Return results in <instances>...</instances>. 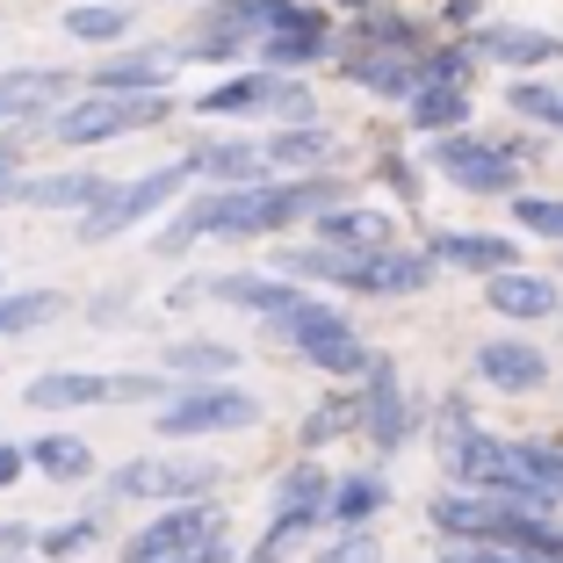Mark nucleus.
<instances>
[{"label":"nucleus","mask_w":563,"mask_h":563,"mask_svg":"<svg viewBox=\"0 0 563 563\" xmlns=\"http://www.w3.org/2000/svg\"><path fill=\"white\" fill-rule=\"evenodd\" d=\"M470 376H477L484 390H506V398H534V390L549 383V354L534 347V340L498 332V340H484V347L470 354Z\"/></svg>","instance_id":"obj_16"},{"label":"nucleus","mask_w":563,"mask_h":563,"mask_svg":"<svg viewBox=\"0 0 563 563\" xmlns=\"http://www.w3.org/2000/svg\"><path fill=\"white\" fill-rule=\"evenodd\" d=\"M22 470H30V463H22V441H0V492H8Z\"/></svg>","instance_id":"obj_43"},{"label":"nucleus","mask_w":563,"mask_h":563,"mask_svg":"<svg viewBox=\"0 0 563 563\" xmlns=\"http://www.w3.org/2000/svg\"><path fill=\"white\" fill-rule=\"evenodd\" d=\"M470 51L477 66H506V73H534L563 58L556 30H534V22H470Z\"/></svg>","instance_id":"obj_15"},{"label":"nucleus","mask_w":563,"mask_h":563,"mask_svg":"<svg viewBox=\"0 0 563 563\" xmlns=\"http://www.w3.org/2000/svg\"><path fill=\"white\" fill-rule=\"evenodd\" d=\"M58 311H66V297H58V289H0V340L51 325Z\"/></svg>","instance_id":"obj_34"},{"label":"nucleus","mask_w":563,"mask_h":563,"mask_svg":"<svg viewBox=\"0 0 563 563\" xmlns=\"http://www.w3.org/2000/svg\"><path fill=\"white\" fill-rule=\"evenodd\" d=\"M261 152H267V174H332V131L318 117L275 123Z\"/></svg>","instance_id":"obj_24"},{"label":"nucleus","mask_w":563,"mask_h":563,"mask_svg":"<svg viewBox=\"0 0 563 563\" xmlns=\"http://www.w3.org/2000/svg\"><path fill=\"white\" fill-rule=\"evenodd\" d=\"M58 30H66L73 44H95V51L123 44V36H131V8H123V0H73Z\"/></svg>","instance_id":"obj_32"},{"label":"nucleus","mask_w":563,"mask_h":563,"mask_svg":"<svg viewBox=\"0 0 563 563\" xmlns=\"http://www.w3.org/2000/svg\"><path fill=\"white\" fill-rule=\"evenodd\" d=\"M22 463L44 470L51 484H87L95 477V448H87L80 433H36V441L22 448Z\"/></svg>","instance_id":"obj_31"},{"label":"nucleus","mask_w":563,"mask_h":563,"mask_svg":"<svg viewBox=\"0 0 563 563\" xmlns=\"http://www.w3.org/2000/svg\"><path fill=\"white\" fill-rule=\"evenodd\" d=\"M159 441H210V433H246L261 427V398L239 390L232 376H210V383H181L159 398Z\"/></svg>","instance_id":"obj_7"},{"label":"nucleus","mask_w":563,"mask_h":563,"mask_svg":"<svg viewBox=\"0 0 563 563\" xmlns=\"http://www.w3.org/2000/svg\"><path fill=\"white\" fill-rule=\"evenodd\" d=\"M514 224H520V232H534V239H556V246H563V196H520V202H514Z\"/></svg>","instance_id":"obj_38"},{"label":"nucleus","mask_w":563,"mask_h":563,"mask_svg":"<svg viewBox=\"0 0 563 563\" xmlns=\"http://www.w3.org/2000/svg\"><path fill=\"white\" fill-rule=\"evenodd\" d=\"M217 297V303H232V311H253L267 325V318L275 311H289V303L303 297V282H289V275H275V267H267V275H217V282H188L181 297Z\"/></svg>","instance_id":"obj_19"},{"label":"nucleus","mask_w":563,"mask_h":563,"mask_svg":"<svg viewBox=\"0 0 563 563\" xmlns=\"http://www.w3.org/2000/svg\"><path fill=\"white\" fill-rule=\"evenodd\" d=\"M332 441H354V390L340 383V390H325V398L303 412V427H297V448L303 455H318V448H332Z\"/></svg>","instance_id":"obj_33"},{"label":"nucleus","mask_w":563,"mask_h":563,"mask_svg":"<svg viewBox=\"0 0 563 563\" xmlns=\"http://www.w3.org/2000/svg\"><path fill=\"white\" fill-rule=\"evenodd\" d=\"M311 239L318 246H340V253H362V246H390V210H368V202H325V210L311 217Z\"/></svg>","instance_id":"obj_22"},{"label":"nucleus","mask_w":563,"mask_h":563,"mask_svg":"<svg viewBox=\"0 0 563 563\" xmlns=\"http://www.w3.org/2000/svg\"><path fill=\"white\" fill-rule=\"evenodd\" d=\"M311 563H383V542L368 528H340V542L311 549Z\"/></svg>","instance_id":"obj_39"},{"label":"nucleus","mask_w":563,"mask_h":563,"mask_svg":"<svg viewBox=\"0 0 563 563\" xmlns=\"http://www.w3.org/2000/svg\"><path fill=\"white\" fill-rule=\"evenodd\" d=\"M419 253H427L433 267H463V275H492V267L520 261V246H514V239H498V232H433Z\"/></svg>","instance_id":"obj_26"},{"label":"nucleus","mask_w":563,"mask_h":563,"mask_svg":"<svg viewBox=\"0 0 563 563\" xmlns=\"http://www.w3.org/2000/svg\"><path fill=\"white\" fill-rule=\"evenodd\" d=\"M0 563H22V556H0Z\"/></svg>","instance_id":"obj_47"},{"label":"nucleus","mask_w":563,"mask_h":563,"mask_svg":"<svg viewBox=\"0 0 563 563\" xmlns=\"http://www.w3.org/2000/svg\"><path fill=\"white\" fill-rule=\"evenodd\" d=\"M340 8H368V0H340Z\"/></svg>","instance_id":"obj_46"},{"label":"nucleus","mask_w":563,"mask_h":563,"mask_svg":"<svg viewBox=\"0 0 563 563\" xmlns=\"http://www.w3.org/2000/svg\"><path fill=\"white\" fill-rule=\"evenodd\" d=\"M101 188L109 181L87 174V166H73V174H15L8 202H22V210H95Z\"/></svg>","instance_id":"obj_25"},{"label":"nucleus","mask_w":563,"mask_h":563,"mask_svg":"<svg viewBox=\"0 0 563 563\" xmlns=\"http://www.w3.org/2000/svg\"><path fill=\"white\" fill-rule=\"evenodd\" d=\"M347 390H354V441H368L376 455H398L412 441V398H405V383H398V362L368 354L362 383H347Z\"/></svg>","instance_id":"obj_12"},{"label":"nucleus","mask_w":563,"mask_h":563,"mask_svg":"<svg viewBox=\"0 0 563 563\" xmlns=\"http://www.w3.org/2000/svg\"><path fill=\"white\" fill-rule=\"evenodd\" d=\"M210 30H232L239 44H261V36H282V30H311V22H332L318 0H210L202 8Z\"/></svg>","instance_id":"obj_14"},{"label":"nucleus","mask_w":563,"mask_h":563,"mask_svg":"<svg viewBox=\"0 0 563 563\" xmlns=\"http://www.w3.org/2000/svg\"><path fill=\"white\" fill-rule=\"evenodd\" d=\"M15 174H22V145H15V137H0V210H8V188H15Z\"/></svg>","instance_id":"obj_42"},{"label":"nucleus","mask_w":563,"mask_h":563,"mask_svg":"<svg viewBox=\"0 0 563 563\" xmlns=\"http://www.w3.org/2000/svg\"><path fill=\"white\" fill-rule=\"evenodd\" d=\"M210 534H224V506L217 498H174V506H159V514L145 520V528L123 542L117 563H159V556H181L188 542H210Z\"/></svg>","instance_id":"obj_13"},{"label":"nucleus","mask_w":563,"mask_h":563,"mask_svg":"<svg viewBox=\"0 0 563 563\" xmlns=\"http://www.w3.org/2000/svg\"><path fill=\"white\" fill-rule=\"evenodd\" d=\"M159 563H239V556H232V542H224V534H210V542H188L181 556H159Z\"/></svg>","instance_id":"obj_41"},{"label":"nucleus","mask_w":563,"mask_h":563,"mask_svg":"<svg viewBox=\"0 0 563 563\" xmlns=\"http://www.w3.org/2000/svg\"><path fill=\"white\" fill-rule=\"evenodd\" d=\"M267 267L303 282V289H311V282H332V289H347V297H419V289L441 275L419 246H398V239H390V246H362V253H340V246H318L311 239V246L275 253Z\"/></svg>","instance_id":"obj_2"},{"label":"nucleus","mask_w":563,"mask_h":563,"mask_svg":"<svg viewBox=\"0 0 563 563\" xmlns=\"http://www.w3.org/2000/svg\"><path fill=\"white\" fill-rule=\"evenodd\" d=\"M224 484V463L210 455H137L101 477V492L117 506H174V498H210Z\"/></svg>","instance_id":"obj_9"},{"label":"nucleus","mask_w":563,"mask_h":563,"mask_svg":"<svg viewBox=\"0 0 563 563\" xmlns=\"http://www.w3.org/2000/svg\"><path fill=\"white\" fill-rule=\"evenodd\" d=\"M354 44H368V51H427L433 44V30L419 15H405V8H376V0H368V8H354Z\"/></svg>","instance_id":"obj_30"},{"label":"nucleus","mask_w":563,"mask_h":563,"mask_svg":"<svg viewBox=\"0 0 563 563\" xmlns=\"http://www.w3.org/2000/svg\"><path fill=\"white\" fill-rule=\"evenodd\" d=\"M347 196L340 174H261V181H232V188H202L196 202L159 224V253H181L196 239H275L289 224H311L325 202Z\"/></svg>","instance_id":"obj_1"},{"label":"nucleus","mask_w":563,"mask_h":563,"mask_svg":"<svg viewBox=\"0 0 563 563\" xmlns=\"http://www.w3.org/2000/svg\"><path fill=\"white\" fill-rule=\"evenodd\" d=\"M196 117H275V123H303V117H318V101H311V87H303L297 73L246 66V73H224L217 87H202Z\"/></svg>","instance_id":"obj_8"},{"label":"nucleus","mask_w":563,"mask_h":563,"mask_svg":"<svg viewBox=\"0 0 563 563\" xmlns=\"http://www.w3.org/2000/svg\"><path fill=\"white\" fill-rule=\"evenodd\" d=\"M405 117H412L419 137L463 131V123H470V87H463V80H419L412 95H405Z\"/></svg>","instance_id":"obj_29"},{"label":"nucleus","mask_w":563,"mask_h":563,"mask_svg":"<svg viewBox=\"0 0 563 563\" xmlns=\"http://www.w3.org/2000/svg\"><path fill=\"white\" fill-rule=\"evenodd\" d=\"M441 22H448V30H470V22H477V0H448Z\"/></svg>","instance_id":"obj_44"},{"label":"nucleus","mask_w":563,"mask_h":563,"mask_svg":"<svg viewBox=\"0 0 563 563\" xmlns=\"http://www.w3.org/2000/svg\"><path fill=\"white\" fill-rule=\"evenodd\" d=\"M95 542H101V514H80V520H58V528L30 534V549H36V556H51V563L80 556V549H95Z\"/></svg>","instance_id":"obj_37"},{"label":"nucleus","mask_w":563,"mask_h":563,"mask_svg":"<svg viewBox=\"0 0 563 563\" xmlns=\"http://www.w3.org/2000/svg\"><path fill=\"white\" fill-rule=\"evenodd\" d=\"M441 563H563V556H528V549H492V542H455Z\"/></svg>","instance_id":"obj_40"},{"label":"nucleus","mask_w":563,"mask_h":563,"mask_svg":"<svg viewBox=\"0 0 563 563\" xmlns=\"http://www.w3.org/2000/svg\"><path fill=\"white\" fill-rule=\"evenodd\" d=\"M174 383L166 376H95V368H51V376L22 383V398L36 412H80V405H159Z\"/></svg>","instance_id":"obj_11"},{"label":"nucleus","mask_w":563,"mask_h":563,"mask_svg":"<svg viewBox=\"0 0 563 563\" xmlns=\"http://www.w3.org/2000/svg\"><path fill=\"white\" fill-rule=\"evenodd\" d=\"M188 181H196V166H188V159H174V166H152V174H137V181H109V188H101V202H95V210H80V224H73V232H80V246H109V239L137 232L145 217L174 210Z\"/></svg>","instance_id":"obj_6"},{"label":"nucleus","mask_w":563,"mask_h":563,"mask_svg":"<svg viewBox=\"0 0 563 563\" xmlns=\"http://www.w3.org/2000/svg\"><path fill=\"white\" fill-rule=\"evenodd\" d=\"M66 95H73L66 66H8V73H0V131L44 123V109H58Z\"/></svg>","instance_id":"obj_18"},{"label":"nucleus","mask_w":563,"mask_h":563,"mask_svg":"<svg viewBox=\"0 0 563 563\" xmlns=\"http://www.w3.org/2000/svg\"><path fill=\"white\" fill-rule=\"evenodd\" d=\"M166 368L210 383V376H232L239 368V347H224V340H174V347H166Z\"/></svg>","instance_id":"obj_35"},{"label":"nucleus","mask_w":563,"mask_h":563,"mask_svg":"<svg viewBox=\"0 0 563 563\" xmlns=\"http://www.w3.org/2000/svg\"><path fill=\"white\" fill-rule=\"evenodd\" d=\"M506 101H514V117H528V123H542V131L563 137V87L556 80H514Z\"/></svg>","instance_id":"obj_36"},{"label":"nucleus","mask_w":563,"mask_h":563,"mask_svg":"<svg viewBox=\"0 0 563 563\" xmlns=\"http://www.w3.org/2000/svg\"><path fill=\"white\" fill-rule=\"evenodd\" d=\"M332 58H340V73H347L362 95L405 101L419 87V58H427V51H368V44H354V51H332Z\"/></svg>","instance_id":"obj_20"},{"label":"nucleus","mask_w":563,"mask_h":563,"mask_svg":"<svg viewBox=\"0 0 563 563\" xmlns=\"http://www.w3.org/2000/svg\"><path fill=\"white\" fill-rule=\"evenodd\" d=\"M188 166H196V181L232 188V181H261V174H267V152L246 145V137H210V145L188 152Z\"/></svg>","instance_id":"obj_28"},{"label":"nucleus","mask_w":563,"mask_h":563,"mask_svg":"<svg viewBox=\"0 0 563 563\" xmlns=\"http://www.w3.org/2000/svg\"><path fill=\"white\" fill-rule=\"evenodd\" d=\"M267 332H275L303 368H318L325 383H354V376H362V362H368V340L354 332V318L340 311V303H318L311 289H303L289 311L267 318Z\"/></svg>","instance_id":"obj_4"},{"label":"nucleus","mask_w":563,"mask_h":563,"mask_svg":"<svg viewBox=\"0 0 563 563\" xmlns=\"http://www.w3.org/2000/svg\"><path fill=\"white\" fill-rule=\"evenodd\" d=\"M15 549H30V528H22V520H8V528H0V556H15Z\"/></svg>","instance_id":"obj_45"},{"label":"nucleus","mask_w":563,"mask_h":563,"mask_svg":"<svg viewBox=\"0 0 563 563\" xmlns=\"http://www.w3.org/2000/svg\"><path fill=\"white\" fill-rule=\"evenodd\" d=\"M174 73H181L174 44H137V51L101 58V66L87 73V87H117V95H159V87H174Z\"/></svg>","instance_id":"obj_21"},{"label":"nucleus","mask_w":563,"mask_h":563,"mask_svg":"<svg viewBox=\"0 0 563 563\" xmlns=\"http://www.w3.org/2000/svg\"><path fill=\"white\" fill-rule=\"evenodd\" d=\"M514 441V477L528 506H563V441L556 433H506Z\"/></svg>","instance_id":"obj_23"},{"label":"nucleus","mask_w":563,"mask_h":563,"mask_svg":"<svg viewBox=\"0 0 563 563\" xmlns=\"http://www.w3.org/2000/svg\"><path fill=\"white\" fill-rule=\"evenodd\" d=\"M484 303H492L506 325H534V318H556L563 311V289L549 275H534V267H492L484 275Z\"/></svg>","instance_id":"obj_17"},{"label":"nucleus","mask_w":563,"mask_h":563,"mask_svg":"<svg viewBox=\"0 0 563 563\" xmlns=\"http://www.w3.org/2000/svg\"><path fill=\"white\" fill-rule=\"evenodd\" d=\"M427 145H433L427 166H433V174H448L463 196H514V188H520L514 145H498V137H470V123H463V131H433Z\"/></svg>","instance_id":"obj_10"},{"label":"nucleus","mask_w":563,"mask_h":563,"mask_svg":"<svg viewBox=\"0 0 563 563\" xmlns=\"http://www.w3.org/2000/svg\"><path fill=\"white\" fill-rule=\"evenodd\" d=\"M433 534L448 542H492V549H528V556H563V520L556 506H528V498H498V492H455L427 498Z\"/></svg>","instance_id":"obj_3"},{"label":"nucleus","mask_w":563,"mask_h":563,"mask_svg":"<svg viewBox=\"0 0 563 563\" xmlns=\"http://www.w3.org/2000/svg\"><path fill=\"white\" fill-rule=\"evenodd\" d=\"M174 117V95H117V87H87V95H66L58 109H44V131L58 145H109V137H137V131H159Z\"/></svg>","instance_id":"obj_5"},{"label":"nucleus","mask_w":563,"mask_h":563,"mask_svg":"<svg viewBox=\"0 0 563 563\" xmlns=\"http://www.w3.org/2000/svg\"><path fill=\"white\" fill-rule=\"evenodd\" d=\"M383 506H390V477H383V470H347V477H332V492H325L332 528H368Z\"/></svg>","instance_id":"obj_27"}]
</instances>
